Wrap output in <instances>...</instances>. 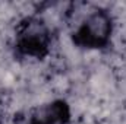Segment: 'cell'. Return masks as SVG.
<instances>
[{"instance_id": "obj_2", "label": "cell", "mask_w": 126, "mask_h": 124, "mask_svg": "<svg viewBox=\"0 0 126 124\" xmlns=\"http://www.w3.org/2000/svg\"><path fill=\"white\" fill-rule=\"evenodd\" d=\"M72 111L66 101L51 99L28 110L27 124H70Z\"/></svg>"}, {"instance_id": "obj_1", "label": "cell", "mask_w": 126, "mask_h": 124, "mask_svg": "<svg viewBox=\"0 0 126 124\" xmlns=\"http://www.w3.org/2000/svg\"><path fill=\"white\" fill-rule=\"evenodd\" d=\"M116 28V19L110 9L93 6L81 25L73 32V41L78 47L98 50L111 42Z\"/></svg>"}]
</instances>
